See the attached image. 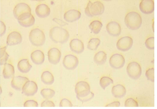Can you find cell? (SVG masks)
<instances>
[{"label":"cell","mask_w":157,"mask_h":109,"mask_svg":"<svg viewBox=\"0 0 157 109\" xmlns=\"http://www.w3.org/2000/svg\"><path fill=\"white\" fill-rule=\"evenodd\" d=\"M49 36L55 43H64L68 41L70 35L65 29L60 27H55L50 30Z\"/></svg>","instance_id":"cell-1"},{"label":"cell","mask_w":157,"mask_h":109,"mask_svg":"<svg viewBox=\"0 0 157 109\" xmlns=\"http://www.w3.org/2000/svg\"><path fill=\"white\" fill-rule=\"evenodd\" d=\"M124 22L126 25L130 30H137L142 25V18L136 12H130L126 15Z\"/></svg>","instance_id":"cell-2"},{"label":"cell","mask_w":157,"mask_h":109,"mask_svg":"<svg viewBox=\"0 0 157 109\" xmlns=\"http://www.w3.org/2000/svg\"><path fill=\"white\" fill-rule=\"evenodd\" d=\"M105 11L104 6L100 2H89L85 10V14L89 17L102 15Z\"/></svg>","instance_id":"cell-3"},{"label":"cell","mask_w":157,"mask_h":109,"mask_svg":"<svg viewBox=\"0 0 157 109\" xmlns=\"http://www.w3.org/2000/svg\"><path fill=\"white\" fill-rule=\"evenodd\" d=\"M29 40L33 45L40 47L44 45L46 41L44 33L38 29L32 30L29 35Z\"/></svg>","instance_id":"cell-4"},{"label":"cell","mask_w":157,"mask_h":109,"mask_svg":"<svg viewBox=\"0 0 157 109\" xmlns=\"http://www.w3.org/2000/svg\"><path fill=\"white\" fill-rule=\"evenodd\" d=\"M128 75L131 79L137 80L139 79L142 74V69L137 63L132 62L129 64L127 67Z\"/></svg>","instance_id":"cell-5"},{"label":"cell","mask_w":157,"mask_h":109,"mask_svg":"<svg viewBox=\"0 0 157 109\" xmlns=\"http://www.w3.org/2000/svg\"><path fill=\"white\" fill-rule=\"evenodd\" d=\"M18 23L24 27H29L34 24L35 19L31 14L25 13L22 14L17 19Z\"/></svg>","instance_id":"cell-6"},{"label":"cell","mask_w":157,"mask_h":109,"mask_svg":"<svg viewBox=\"0 0 157 109\" xmlns=\"http://www.w3.org/2000/svg\"><path fill=\"white\" fill-rule=\"evenodd\" d=\"M125 59L122 55L118 54H113L109 60V64L114 69H120L125 64Z\"/></svg>","instance_id":"cell-7"},{"label":"cell","mask_w":157,"mask_h":109,"mask_svg":"<svg viewBox=\"0 0 157 109\" xmlns=\"http://www.w3.org/2000/svg\"><path fill=\"white\" fill-rule=\"evenodd\" d=\"M133 44L132 38L129 37H124L118 41L116 47L119 50L123 52L128 51L132 48Z\"/></svg>","instance_id":"cell-8"},{"label":"cell","mask_w":157,"mask_h":109,"mask_svg":"<svg viewBox=\"0 0 157 109\" xmlns=\"http://www.w3.org/2000/svg\"><path fill=\"white\" fill-rule=\"evenodd\" d=\"M63 64L66 68L72 70L75 69L78 66V58L75 56L70 54L64 57Z\"/></svg>","instance_id":"cell-9"},{"label":"cell","mask_w":157,"mask_h":109,"mask_svg":"<svg viewBox=\"0 0 157 109\" xmlns=\"http://www.w3.org/2000/svg\"><path fill=\"white\" fill-rule=\"evenodd\" d=\"M22 93L27 96H33L37 93L38 87L35 82L29 81L26 82L22 89Z\"/></svg>","instance_id":"cell-10"},{"label":"cell","mask_w":157,"mask_h":109,"mask_svg":"<svg viewBox=\"0 0 157 109\" xmlns=\"http://www.w3.org/2000/svg\"><path fill=\"white\" fill-rule=\"evenodd\" d=\"M140 10L143 13L149 14L155 10V3L152 0H143L140 5Z\"/></svg>","instance_id":"cell-11"},{"label":"cell","mask_w":157,"mask_h":109,"mask_svg":"<svg viewBox=\"0 0 157 109\" xmlns=\"http://www.w3.org/2000/svg\"><path fill=\"white\" fill-rule=\"evenodd\" d=\"M25 13L31 14V9L27 4L21 3L18 4L14 8L13 15L16 19H17L21 15Z\"/></svg>","instance_id":"cell-12"},{"label":"cell","mask_w":157,"mask_h":109,"mask_svg":"<svg viewBox=\"0 0 157 109\" xmlns=\"http://www.w3.org/2000/svg\"><path fill=\"white\" fill-rule=\"evenodd\" d=\"M106 31L111 36L117 37L121 34V27L119 23L115 21L111 22L106 26Z\"/></svg>","instance_id":"cell-13"},{"label":"cell","mask_w":157,"mask_h":109,"mask_svg":"<svg viewBox=\"0 0 157 109\" xmlns=\"http://www.w3.org/2000/svg\"><path fill=\"white\" fill-rule=\"evenodd\" d=\"M48 56L49 61L50 63L54 65H56L59 63L61 59V53L57 48H52L48 52Z\"/></svg>","instance_id":"cell-14"},{"label":"cell","mask_w":157,"mask_h":109,"mask_svg":"<svg viewBox=\"0 0 157 109\" xmlns=\"http://www.w3.org/2000/svg\"><path fill=\"white\" fill-rule=\"evenodd\" d=\"M29 81L27 78L21 76H15L11 82V86L15 90L21 91L26 82Z\"/></svg>","instance_id":"cell-15"},{"label":"cell","mask_w":157,"mask_h":109,"mask_svg":"<svg viewBox=\"0 0 157 109\" xmlns=\"http://www.w3.org/2000/svg\"><path fill=\"white\" fill-rule=\"evenodd\" d=\"M22 37L20 33L13 32L8 36L7 39V44L9 46H13L21 44L22 41Z\"/></svg>","instance_id":"cell-16"},{"label":"cell","mask_w":157,"mask_h":109,"mask_svg":"<svg viewBox=\"0 0 157 109\" xmlns=\"http://www.w3.org/2000/svg\"><path fill=\"white\" fill-rule=\"evenodd\" d=\"M81 17L80 12L75 10H71L66 12L64 14V18L66 21L72 23L78 20Z\"/></svg>","instance_id":"cell-17"},{"label":"cell","mask_w":157,"mask_h":109,"mask_svg":"<svg viewBox=\"0 0 157 109\" xmlns=\"http://www.w3.org/2000/svg\"><path fill=\"white\" fill-rule=\"evenodd\" d=\"M70 47L71 51L77 54H81L84 50L83 43L77 39L71 40L70 43Z\"/></svg>","instance_id":"cell-18"},{"label":"cell","mask_w":157,"mask_h":109,"mask_svg":"<svg viewBox=\"0 0 157 109\" xmlns=\"http://www.w3.org/2000/svg\"><path fill=\"white\" fill-rule=\"evenodd\" d=\"M36 13L39 17L45 18L50 15V9L47 5L41 4L38 6L36 8Z\"/></svg>","instance_id":"cell-19"},{"label":"cell","mask_w":157,"mask_h":109,"mask_svg":"<svg viewBox=\"0 0 157 109\" xmlns=\"http://www.w3.org/2000/svg\"><path fill=\"white\" fill-rule=\"evenodd\" d=\"M31 58L34 64L37 65H41L44 62L45 56L42 51L37 50L32 53Z\"/></svg>","instance_id":"cell-20"},{"label":"cell","mask_w":157,"mask_h":109,"mask_svg":"<svg viewBox=\"0 0 157 109\" xmlns=\"http://www.w3.org/2000/svg\"><path fill=\"white\" fill-rule=\"evenodd\" d=\"M112 93L116 98H122L126 94V89L122 85H117L113 86L112 88Z\"/></svg>","instance_id":"cell-21"},{"label":"cell","mask_w":157,"mask_h":109,"mask_svg":"<svg viewBox=\"0 0 157 109\" xmlns=\"http://www.w3.org/2000/svg\"><path fill=\"white\" fill-rule=\"evenodd\" d=\"M94 95L90 90L85 91L77 94V98L82 102L89 101L94 97Z\"/></svg>","instance_id":"cell-22"},{"label":"cell","mask_w":157,"mask_h":109,"mask_svg":"<svg viewBox=\"0 0 157 109\" xmlns=\"http://www.w3.org/2000/svg\"><path fill=\"white\" fill-rule=\"evenodd\" d=\"M32 67L29 64V61L27 59L21 60L18 63L17 68L20 72L22 73H26L30 71Z\"/></svg>","instance_id":"cell-23"},{"label":"cell","mask_w":157,"mask_h":109,"mask_svg":"<svg viewBox=\"0 0 157 109\" xmlns=\"http://www.w3.org/2000/svg\"><path fill=\"white\" fill-rule=\"evenodd\" d=\"M15 74L14 67L9 64H6L3 71V75L5 79H10L13 77Z\"/></svg>","instance_id":"cell-24"},{"label":"cell","mask_w":157,"mask_h":109,"mask_svg":"<svg viewBox=\"0 0 157 109\" xmlns=\"http://www.w3.org/2000/svg\"><path fill=\"white\" fill-rule=\"evenodd\" d=\"M94 61L98 65H103L107 60V55L103 51H99L94 57Z\"/></svg>","instance_id":"cell-25"},{"label":"cell","mask_w":157,"mask_h":109,"mask_svg":"<svg viewBox=\"0 0 157 109\" xmlns=\"http://www.w3.org/2000/svg\"><path fill=\"white\" fill-rule=\"evenodd\" d=\"M41 80L43 83L48 85L52 84L54 81V76L49 71H45L43 72Z\"/></svg>","instance_id":"cell-26"},{"label":"cell","mask_w":157,"mask_h":109,"mask_svg":"<svg viewBox=\"0 0 157 109\" xmlns=\"http://www.w3.org/2000/svg\"><path fill=\"white\" fill-rule=\"evenodd\" d=\"M89 85L86 82L81 81L78 82L75 87V92L77 94L86 90H90Z\"/></svg>","instance_id":"cell-27"},{"label":"cell","mask_w":157,"mask_h":109,"mask_svg":"<svg viewBox=\"0 0 157 109\" xmlns=\"http://www.w3.org/2000/svg\"><path fill=\"white\" fill-rule=\"evenodd\" d=\"M103 25L100 21H95L92 22L89 25V27L90 30L95 34H97L100 32Z\"/></svg>","instance_id":"cell-28"},{"label":"cell","mask_w":157,"mask_h":109,"mask_svg":"<svg viewBox=\"0 0 157 109\" xmlns=\"http://www.w3.org/2000/svg\"><path fill=\"white\" fill-rule=\"evenodd\" d=\"M100 40L99 39L92 38L91 39L90 41L88 43L87 48L88 49L92 50V51L96 50L100 45Z\"/></svg>","instance_id":"cell-29"},{"label":"cell","mask_w":157,"mask_h":109,"mask_svg":"<svg viewBox=\"0 0 157 109\" xmlns=\"http://www.w3.org/2000/svg\"><path fill=\"white\" fill-rule=\"evenodd\" d=\"M55 92L52 89H42L40 92V94L44 99H50L54 97L55 95Z\"/></svg>","instance_id":"cell-30"},{"label":"cell","mask_w":157,"mask_h":109,"mask_svg":"<svg viewBox=\"0 0 157 109\" xmlns=\"http://www.w3.org/2000/svg\"><path fill=\"white\" fill-rule=\"evenodd\" d=\"M113 80L108 77H103L100 80V85L101 87L103 89H105L109 85L113 84Z\"/></svg>","instance_id":"cell-31"},{"label":"cell","mask_w":157,"mask_h":109,"mask_svg":"<svg viewBox=\"0 0 157 109\" xmlns=\"http://www.w3.org/2000/svg\"><path fill=\"white\" fill-rule=\"evenodd\" d=\"M6 47L1 49V65H5L8 60L9 56L6 51Z\"/></svg>","instance_id":"cell-32"},{"label":"cell","mask_w":157,"mask_h":109,"mask_svg":"<svg viewBox=\"0 0 157 109\" xmlns=\"http://www.w3.org/2000/svg\"><path fill=\"white\" fill-rule=\"evenodd\" d=\"M146 76L148 80L152 82H155V69L152 68H150L146 72Z\"/></svg>","instance_id":"cell-33"},{"label":"cell","mask_w":157,"mask_h":109,"mask_svg":"<svg viewBox=\"0 0 157 109\" xmlns=\"http://www.w3.org/2000/svg\"><path fill=\"white\" fill-rule=\"evenodd\" d=\"M146 47L149 50H154L155 49V37H151L147 39L145 41Z\"/></svg>","instance_id":"cell-34"},{"label":"cell","mask_w":157,"mask_h":109,"mask_svg":"<svg viewBox=\"0 0 157 109\" xmlns=\"http://www.w3.org/2000/svg\"><path fill=\"white\" fill-rule=\"evenodd\" d=\"M124 106L125 107H138V103L136 100L131 98L128 99L126 100Z\"/></svg>","instance_id":"cell-35"},{"label":"cell","mask_w":157,"mask_h":109,"mask_svg":"<svg viewBox=\"0 0 157 109\" xmlns=\"http://www.w3.org/2000/svg\"><path fill=\"white\" fill-rule=\"evenodd\" d=\"M59 106L60 107H72L73 105L69 100L64 99L61 100Z\"/></svg>","instance_id":"cell-36"},{"label":"cell","mask_w":157,"mask_h":109,"mask_svg":"<svg viewBox=\"0 0 157 109\" xmlns=\"http://www.w3.org/2000/svg\"><path fill=\"white\" fill-rule=\"evenodd\" d=\"M24 107H38V104L37 102L33 100H29L25 102L24 104Z\"/></svg>","instance_id":"cell-37"},{"label":"cell","mask_w":157,"mask_h":109,"mask_svg":"<svg viewBox=\"0 0 157 109\" xmlns=\"http://www.w3.org/2000/svg\"><path fill=\"white\" fill-rule=\"evenodd\" d=\"M41 107H55V104L52 102L45 100L42 103Z\"/></svg>","instance_id":"cell-38"},{"label":"cell","mask_w":157,"mask_h":109,"mask_svg":"<svg viewBox=\"0 0 157 109\" xmlns=\"http://www.w3.org/2000/svg\"><path fill=\"white\" fill-rule=\"evenodd\" d=\"M53 21H54V22H56V23L58 24V25H59L61 26H64L68 25V24L65 23V22L61 20V19H57V18H54V19H53Z\"/></svg>","instance_id":"cell-39"},{"label":"cell","mask_w":157,"mask_h":109,"mask_svg":"<svg viewBox=\"0 0 157 109\" xmlns=\"http://www.w3.org/2000/svg\"><path fill=\"white\" fill-rule=\"evenodd\" d=\"M120 103L119 102H114L110 103L106 106V107H120Z\"/></svg>","instance_id":"cell-40"},{"label":"cell","mask_w":157,"mask_h":109,"mask_svg":"<svg viewBox=\"0 0 157 109\" xmlns=\"http://www.w3.org/2000/svg\"><path fill=\"white\" fill-rule=\"evenodd\" d=\"M6 32V26L2 22H1V36L5 34Z\"/></svg>","instance_id":"cell-41"}]
</instances>
